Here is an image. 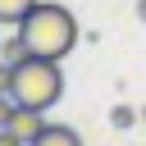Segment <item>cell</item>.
Here are the masks:
<instances>
[{
  "label": "cell",
  "mask_w": 146,
  "mask_h": 146,
  "mask_svg": "<svg viewBox=\"0 0 146 146\" xmlns=\"http://www.w3.org/2000/svg\"><path fill=\"white\" fill-rule=\"evenodd\" d=\"M18 36L27 41L32 55H46V59H64L73 46H78V18L64 9V5H36L23 23H18Z\"/></svg>",
  "instance_id": "6da1fadb"
},
{
  "label": "cell",
  "mask_w": 146,
  "mask_h": 146,
  "mask_svg": "<svg viewBox=\"0 0 146 146\" xmlns=\"http://www.w3.org/2000/svg\"><path fill=\"white\" fill-rule=\"evenodd\" d=\"M9 96H14L18 105L50 110V105L64 96V73H59V59H46V55H23V59L14 64Z\"/></svg>",
  "instance_id": "7a4b0ae2"
},
{
  "label": "cell",
  "mask_w": 146,
  "mask_h": 146,
  "mask_svg": "<svg viewBox=\"0 0 146 146\" xmlns=\"http://www.w3.org/2000/svg\"><path fill=\"white\" fill-rule=\"evenodd\" d=\"M9 128L32 146L36 137H41V128H46V110H32V105H18L14 114H9Z\"/></svg>",
  "instance_id": "3957f363"
},
{
  "label": "cell",
  "mask_w": 146,
  "mask_h": 146,
  "mask_svg": "<svg viewBox=\"0 0 146 146\" xmlns=\"http://www.w3.org/2000/svg\"><path fill=\"white\" fill-rule=\"evenodd\" d=\"M32 146H82V137H78V128H68V123H46Z\"/></svg>",
  "instance_id": "277c9868"
},
{
  "label": "cell",
  "mask_w": 146,
  "mask_h": 146,
  "mask_svg": "<svg viewBox=\"0 0 146 146\" xmlns=\"http://www.w3.org/2000/svg\"><path fill=\"white\" fill-rule=\"evenodd\" d=\"M41 0H0V27H18Z\"/></svg>",
  "instance_id": "5b68a950"
},
{
  "label": "cell",
  "mask_w": 146,
  "mask_h": 146,
  "mask_svg": "<svg viewBox=\"0 0 146 146\" xmlns=\"http://www.w3.org/2000/svg\"><path fill=\"white\" fill-rule=\"evenodd\" d=\"M137 119H141V110H132V105H114L110 110V128H119V132H128Z\"/></svg>",
  "instance_id": "8992f818"
},
{
  "label": "cell",
  "mask_w": 146,
  "mask_h": 146,
  "mask_svg": "<svg viewBox=\"0 0 146 146\" xmlns=\"http://www.w3.org/2000/svg\"><path fill=\"white\" fill-rule=\"evenodd\" d=\"M0 50H5V64H18V59H23V55H32V50H27V41H23V36H18V32H14V36H9V41H0Z\"/></svg>",
  "instance_id": "52a82bcc"
},
{
  "label": "cell",
  "mask_w": 146,
  "mask_h": 146,
  "mask_svg": "<svg viewBox=\"0 0 146 146\" xmlns=\"http://www.w3.org/2000/svg\"><path fill=\"white\" fill-rule=\"evenodd\" d=\"M18 110V100L9 96V91H0V128H9V114Z\"/></svg>",
  "instance_id": "ba28073f"
},
{
  "label": "cell",
  "mask_w": 146,
  "mask_h": 146,
  "mask_svg": "<svg viewBox=\"0 0 146 146\" xmlns=\"http://www.w3.org/2000/svg\"><path fill=\"white\" fill-rule=\"evenodd\" d=\"M0 146H27V141H23L14 128H0Z\"/></svg>",
  "instance_id": "9c48e42d"
},
{
  "label": "cell",
  "mask_w": 146,
  "mask_h": 146,
  "mask_svg": "<svg viewBox=\"0 0 146 146\" xmlns=\"http://www.w3.org/2000/svg\"><path fill=\"white\" fill-rule=\"evenodd\" d=\"M137 18H141V23H146V0H137Z\"/></svg>",
  "instance_id": "30bf717a"
},
{
  "label": "cell",
  "mask_w": 146,
  "mask_h": 146,
  "mask_svg": "<svg viewBox=\"0 0 146 146\" xmlns=\"http://www.w3.org/2000/svg\"><path fill=\"white\" fill-rule=\"evenodd\" d=\"M141 123H146V105H141Z\"/></svg>",
  "instance_id": "8fae6325"
}]
</instances>
